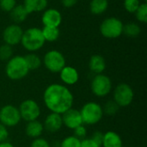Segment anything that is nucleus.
Instances as JSON below:
<instances>
[{
    "instance_id": "obj_1",
    "label": "nucleus",
    "mask_w": 147,
    "mask_h": 147,
    "mask_svg": "<svg viewBox=\"0 0 147 147\" xmlns=\"http://www.w3.org/2000/svg\"><path fill=\"white\" fill-rule=\"evenodd\" d=\"M42 100L45 107L51 113L62 115L73 107L74 96L67 86L53 83L44 90Z\"/></svg>"
},
{
    "instance_id": "obj_2",
    "label": "nucleus",
    "mask_w": 147,
    "mask_h": 147,
    "mask_svg": "<svg viewBox=\"0 0 147 147\" xmlns=\"http://www.w3.org/2000/svg\"><path fill=\"white\" fill-rule=\"evenodd\" d=\"M29 71L24 56L13 55L6 62L5 75L12 81H20L25 78Z\"/></svg>"
},
{
    "instance_id": "obj_3",
    "label": "nucleus",
    "mask_w": 147,
    "mask_h": 147,
    "mask_svg": "<svg viewBox=\"0 0 147 147\" xmlns=\"http://www.w3.org/2000/svg\"><path fill=\"white\" fill-rule=\"evenodd\" d=\"M45 43L41 28L32 27L23 31L20 44L28 53H36L44 47Z\"/></svg>"
},
{
    "instance_id": "obj_4",
    "label": "nucleus",
    "mask_w": 147,
    "mask_h": 147,
    "mask_svg": "<svg viewBox=\"0 0 147 147\" xmlns=\"http://www.w3.org/2000/svg\"><path fill=\"white\" fill-rule=\"evenodd\" d=\"M83 124L85 126H93L99 123L103 117L102 106L94 101L85 102L79 110Z\"/></svg>"
},
{
    "instance_id": "obj_5",
    "label": "nucleus",
    "mask_w": 147,
    "mask_h": 147,
    "mask_svg": "<svg viewBox=\"0 0 147 147\" xmlns=\"http://www.w3.org/2000/svg\"><path fill=\"white\" fill-rule=\"evenodd\" d=\"M90 90L92 94L98 98L108 96L113 90L111 78L104 73L95 75L90 82Z\"/></svg>"
},
{
    "instance_id": "obj_6",
    "label": "nucleus",
    "mask_w": 147,
    "mask_h": 147,
    "mask_svg": "<svg viewBox=\"0 0 147 147\" xmlns=\"http://www.w3.org/2000/svg\"><path fill=\"white\" fill-rule=\"evenodd\" d=\"M123 22L120 18L109 16L105 18L100 24V34L106 39H116L122 35Z\"/></svg>"
},
{
    "instance_id": "obj_7",
    "label": "nucleus",
    "mask_w": 147,
    "mask_h": 147,
    "mask_svg": "<svg viewBox=\"0 0 147 147\" xmlns=\"http://www.w3.org/2000/svg\"><path fill=\"white\" fill-rule=\"evenodd\" d=\"M42 65H44L48 71L52 73H59L66 65V59L60 51L53 49L47 51L44 54Z\"/></svg>"
},
{
    "instance_id": "obj_8",
    "label": "nucleus",
    "mask_w": 147,
    "mask_h": 147,
    "mask_svg": "<svg viewBox=\"0 0 147 147\" xmlns=\"http://www.w3.org/2000/svg\"><path fill=\"white\" fill-rule=\"evenodd\" d=\"M113 100L120 108L129 107L134 100V90L128 84L121 83L113 90Z\"/></svg>"
},
{
    "instance_id": "obj_9",
    "label": "nucleus",
    "mask_w": 147,
    "mask_h": 147,
    "mask_svg": "<svg viewBox=\"0 0 147 147\" xmlns=\"http://www.w3.org/2000/svg\"><path fill=\"white\" fill-rule=\"evenodd\" d=\"M22 120L26 122L38 120L41 115V109L40 104L34 99L23 100L18 107Z\"/></svg>"
},
{
    "instance_id": "obj_10",
    "label": "nucleus",
    "mask_w": 147,
    "mask_h": 147,
    "mask_svg": "<svg viewBox=\"0 0 147 147\" xmlns=\"http://www.w3.org/2000/svg\"><path fill=\"white\" fill-rule=\"evenodd\" d=\"M22 121L18 107L13 104H6L0 108V123L6 127H15Z\"/></svg>"
},
{
    "instance_id": "obj_11",
    "label": "nucleus",
    "mask_w": 147,
    "mask_h": 147,
    "mask_svg": "<svg viewBox=\"0 0 147 147\" xmlns=\"http://www.w3.org/2000/svg\"><path fill=\"white\" fill-rule=\"evenodd\" d=\"M23 29L22 28L16 23H12L8 25L3 31L2 37L4 44H7L10 47L16 46L21 43L22 37Z\"/></svg>"
},
{
    "instance_id": "obj_12",
    "label": "nucleus",
    "mask_w": 147,
    "mask_h": 147,
    "mask_svg": "<svg viewBox=\"0 0 147 147\" xmlns=\"http://www.w3.org/2000/svg\"><path fill=\"white\" fill-rule=\"evenodd\" d=\"M63 127L70 130H74L76 127L83 125L82 117L78 109L71 108L61 115Z\"/></svg>"
},
{
    "instance_id": "obj_13",
    "label": "nucleus",
    "mask_w": 147,
    "mask_h": 147,
    "mask_svg": "<svg viewBox=\"0 0 147 147\" xmlns=\"http://www.w3.org/2000/svg\"><path fill=\"white\" fill-rule=\"evenodd\" d=\"M41 22L44 27L59 28L62 22V15L55 8L46 9L41 16Z\"/></svg>"
},
{
    "instance_id": "obj_14",
    "label": "nucleus",
    "mask_w": 147,
    "mask_h": 147,
    "mask_svg": "<svg viewBox=\"0 0 147 147\" xmlns=\"http://www.w3.org/2000/svg\"><path fill=\"white\" fill-rule=\"evenodd\" d=\"M44 131L49 134H56L63 127V121L61 115L55 113H49L43 121Z\"/></svg>"
},
{
    "instance_id": "obj_15",
    "label": "nucleus",
    "mask_w": 147,
    "mask_h": 147,
    "mask_svg": "<svg viewBox=\"0 0 147 147\" xmlns=\"http://www.w3.org/2000/svg\"><path fill=\"white\" fill-rule=\"evenodd\" d=\"M59 78L62 82V84L65 86L75 85L79 80V72L78 71L71 65H65L59 72Z\"/></svg>"
},
{
    "instance_id": "obj_16",
    "label": "nucleus",
    "mask_w": 147,
    "mask_h": 147,
    "mask_svg": "<svg viewBox=\"0 0 147 147\" xmlns=\"http://www.w3.org/2000/svg\"><path fill=\"white\" fill-rule=\"evenodd\" d=\"M88 65L90 71L96 75L104 72L107 68V62L103 56L100 54H94L90 58Z\"/></svg>"
},
{
    "instance_id": "obj_17",
    "label": "nucleus",
    "mask_w": 147,
    "mask_h": 147,
    "mask_svg": "<svg viewBox=\"0 0 147 147\" xmlns=\"http://www.w3.org/2000/svg\"><path fill=\"white\" fill-rule=\"evenodd\" d=\"M43 133H44L43 123L39 120L27 122L25 126V134L28 138L32 140L40 138L41 137Z\"/></svg>"
},
{
    "instance_id": "obj_18",
    "label": "nucleus",
    "mask_w": 147,
    "mask_h": 147,
    "mask_svg": "<svg viewBox=\"0 0 147 147\" xmlns=\"http://www.w3.org/2000/svg\"><path fill=\"white\" fill-rule=\"evenodd\" d=\"M123 141L120 134L115 131H107L103 133L102 147H122Z\"/></svg>"
},
{
    "instance_id": "obj_19",
    "label": "nucleus",
    "mask_w": 147,
    "mask_h": 147,
    "mask_svg": "<svg viewBox=\"0 0 147 147\" xmlns=\"http://www.w3.org/2000/svg\"><path fill=\"white\" fill-rule=\"evenodd\" d=\"M23 6L28 14L44 11L48 5V0H23Z\"/></svg>"
},
{
    "instance_id": "obj_20",
    "label": "nucleus",
    "mask_w": 147,
    "mask_h": 147,
    "mask_svg": "<svg viewBox=\"0 0 147 147\" xmlns=\"http://www.w3.org/2000/svg\"><path fill=\"white\" fill-rule=\"evenodd\" d=\"M28 15L29 14L26 10L23 4H16L9 12L11 20L14 22V23H16V24L25 22Z\"/></svg>"
},
{
    "instance_id": "obj_21",
    "label": "nucleus",
    "mask_w": 147,
    "mask_h": 147,
    "mask_svg": "<svg viewBox=\"0 0 147 147\" xmlns=\"http://www.w3.org/2000/svg\"><path fill=\"white\" fill-rule=\"evenodd\" d=\"M109 4V0H90L89 9L91 14L101 16L108 10Z\"/></svg>"
},
{
    "instance_id": "obj_22",
    "label": "nucleus",
    "mask_w": 147,
    "mask_h": 147,
    "mask_svg": "<svg viewBox=\"0 0 147 147\" xmlns=\"http://www.w3.org/2000/svg\"><path fill=\"white\" fill-rule=\"evenodd\" d=\"M24 58L29 71L38 70L42 65V59L36 53H28Z\"/></svg>"
},
{
    "instance_id": "obj_23",
    "label": "nucleus",
    "mask_w": 147,
    "mask_h": 147,
    "mask_svg": "<svg viewBox=\"0 0 147 147\" xmlns=\"http://www.w3.org/2000/svg\"><path fill=\"white\" fill-rule=\"evenodd\" d=\"M43 37L46 42H54L56 41L60 35V30L59 28L55 27H44L41 28Z\"/></svg>"
},
{
    "instance_id": "obj_24",
    "label": "nucleus",
    "mask_w": 147,
    "mask_h": 147,
    "mask_svg": "<svg viewBox=\"0 0 147 147\" xmlns=\"http://www.w3.org/2000/svg\"><path fill=\"white\" fill-rule=\"evenodd\" d=\"M140 33H141V28L136 22H128L123 25L122 34H125L127 37L135 38L139 36Z\"/></svg>"
},
{
    "instance_id": "obj_25",
    "label": "nucleus",
    "mask_w": 147,
    "mask_h": 147,
    "mask_svg": "<svg viewBox=\"0 0 147 147\" xmlns=\"http://www.w3.org/2000/svg\"><path fill=\"white\" fill-rule=\"evenodd\" d=\"M120 109L121 108L117 105V103L113 99L109 100L102 106L103 115H106L108 116H114L119 112Z\"/></svg>"
},
{
    "instance_id": "obj_26",
    "label": "nucleus",
    "mask_w": 147,
    "mask_h": 147,
    "mask_svg": "<svg viewBox=\"0 0 147 147\" xmlns=\"http://www.w3.org/2000/svg\"><path fill=\"white\" fill-rule=\"evenodd\" d=\"M81 140L78 139L74 135H69L65 137L59 141V147H80Z\"/></svg>"
},
{
    "instance_id": "obj_27",
    "label": "nucleus",
    "mask_w": 147,
    "mask_h": 147,
    "mask_svg": "<svg viewBox=\"0 0 147 147\" xmlns=\"http://www.w3.org/2000/svg\"><path fill=\"white\" fill-rule=\"evenodd\" d=\"M137 21L140 23H146L147 22V3H141L137 10L134 13Z\"/></svg>"
},
{
    "instance_id": "obj_28",
    "label": "nucleus",
    "mask_w": 147,
    "mask_h": 147,
    "mask_svg": "<svg viewBox=\"0 0 147 147\" xmlns=\"http://www.w3.org/2000/svg\"><path fill=\"white\" fill-rule=\"evenodd\" d=\"M13 56V48L12 47L3 44L0 46V60L7 62Z\"/></svg>"
},
{
    "instance_id": "obj_29",
    "label": "nucleus",
    "mask_w": 147,
    "mask_h": 147,
    "mask_svg": "<svg viewBox=\"0 0 147 147\" xmlns=\"http://www.w3.org/2000/svg\"><path fill=\"white\" fill-rule=\"evenodd\" d=\"M140 3V0H123V7L130 14H134Z\"/></svg>"
},
{
    "instance_id": "obj_30",
    "label": "nucleus",
    "mask_w": 147,
    "mask_h": 147,
    "mask_svg": "<svg viewBox=\"0 0 147 147\" xmlns=\"http://www.w3.org/2000/svg\"><path fill=\"white\" fill-rule=\"evenodd\" d=\"M16 4V0H0V9L4 12L9 13Z\"/></svg>"
},
{
    "instance_id": "obj_31",
    "label": "nucleus",
    "mask_w": 147,
    "mask_h": 147,
    "mask_svg": "<svg viewBox=\"0 0 147 147\" xmlns=\"http://www.w3.org/2000/svg\"><path fill=\"white\" fill-rule=\"evenodd\" d=\"M73 135L79 140H83L87 136V128L85 125H81L73 130Z\"/></svg>"
},
{
    "instance_id": "obj_32",
    "label": "nucleus",
    "mask_w": 147,
    "mask_h": 147,
    "mask_svg": "<svg viewBox=\"0 0 147 147\" xmlns=\"http://www.w3.org/2000/svg\"><path fill=\"white\" fill-rule=\"evenodd\" d=\"M29 147H51V145L48 140L42 137H40L33 140Z\"/></svg>"
},
{
    "instance_id": "obj_33",
    "label": "nucleus",
    "mask_w": 147,
    "mask_h": 147,
    "mask_svg": "<svg viewBox=\"0 0 147 147\" xmlns=\"http://www.w3.org/2000/svg\"><path fill=\"white\" fill-rule=\"evenodd\" d=\"M9 128L6 127L2 123H0V143L7 141L9 139Z\"/></svg>"
},
{
    "instance_id": "obj_34",
    "label": "nucleus",
    "mask_w": 147,
    "mask_h": 147,
    "mask_svg": "<svg viewBox=\"0 0 147 147\" xmlns=\"http://www.w3.org/2000/svg\"><path fill=\"white\" fill-rule=\"evenodd\" d=\"M80 147H102L101 145L95 142L91 138H84L81 140V146Z\"/></svg>"
},
{
    "instance_id": "obj_35",
    "label": "nucleus",
    "mask_w": 147,
    "mask_h": 147,
    "mask_svg": "<svg viewBox=\"0 0 147 147\" xmlns=\"http://www.w3.org/2000/svg\"><path fill=\"white\" fill-rule=\"evenodd\" d=\"M95 142H96L97 144L102 146V139H103V133L101 131H96L93 133V134L90 137Z\"/></svg>"
},
{
    "instance_id": "obj_36",
    "label": "nucleus",
    "mask_w": 147,
    "mask_h": 147,
    "mask_svg": "<svg viewBox=\"0 0 147 147\" xmlns=\"http://www.w3.org/2000/svg\"><path fill=\"white\" fill-rule=\"evenodd\" d=\"M60 2L63 7L66 9H70V8L74 7L77 4L78 0H60Z\"/></svg>"
},
{
    "instance_id": "obj_37",
    "label": "nucleus",
    "mask_w": 147,
    "mask_h": 147,
    "mask_svg": "<svg viewBox=\"0 0 147 147\" xmlns=\"http://www.w3.org/2000/svg\"><path fill=\"white\" fill-rule=\"evenodd\" d=\"M0 147H15V146L10 143L9 141H4V142H1L0 143Z\"/></svg>"
},
{
    "instance_id": "obj_38",
    "label": "nucleus",
    "mask_w": 147,
    "mask_h": 147,
    "mask_svg": "<svg viewBox=\"0 0 147 147\" xmlns=\"http://www.w3.org/2000/svg\"><path fill=\"white\" fill-rule=\"evenodd\" d=\"M51 147H59V142H58L57 140L56 141H53L52 143H50Z\"/></svg>"
},
{
    "instance_id": "obj_39",
    "label": "nucleus",
    "mask_w": 147,
    "mask_h": 147,
    "mask_svg": "<svg viewBox=\"0 0 147 147\" xmlns=\"http://www.w3.org/2000/svg\"><path fill=\"white\" fill-rule=\"evenodd\" d=\"M144 3H146V0H144Z\"/></svg>"
},
{
    "instance_id": "obj_40",
    "label": "nucleus",
    "mask_w": 147,
    "mask_h": 147,
    "mask_svg": "<svg viewBox=\"0 0 147 147\" xmlns=\"http://www.w3.org/2000/svg\"><path fill=\"white\" fill-rule=\"evenodd\" d=\"M122 147H127V146H122Z\"/></svg>"
}]
</instances>
